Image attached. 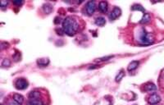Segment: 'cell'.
Returning a JSON list of instances; mask_svg holds the SVG:
<instances>
[{
	"instance_id": "52a82bcc",
	"label": "cell",
	"mask_w": 164,
	"mask_h": 105,
	"mask_svg": "<svg viewBox=\"0 0 164 105\" xmlns=\"http://www.w3.org/2000/svg\"><path fill=\"white\" fill-rule=\"evenodd\" d=\"M108 9V4L106 1H101L98 3V10L102 13H106Z\"/></svg>"
},
{
	"instance_id": "484cf974",
	"label": "cell",
	"mask_w": 164,
	"mask_h": 105,
	"mask_svg": "<svg viewBox=\"0 0 164 105\" xmlns=\"http://www.w3.org/2000/svg\"><path fill=\"white\" fill-rule=\"evenodd\" d=\"M156 105H158V104H156Z\"/></svg>"
},
{
	"instance_id": "7a4b0ae2",
	"label": "cell",
	"mask_w": 164,
	"mask_h": 105,
	"mask_svg": "<svg viewBox=\"0 0 164 105\" xmlns=\"http://www.w3.org/2000/svg\"><path fill=\"white\" fill-rule=\"evenodd\" d=\"M140 41L144 45H149V44H153L154 42V37L152 34L148 33L145 30H143V31L140 34Z\"/></svg>"
},
{
	"instance_id": "d6986e66",
	"label": "cell",
	"mask_w": 164,
	"mask_h": 105,
	"mask_svg": "<svg viewBox=\"0 0 164 105\" xmlns=\"http://www.w3.org/2000/svg\"><path fill=\"white\" fill-rule=\"evenodd\" d=\"M11 66V61L8 58H5L3 59V61L2 62V66L3 67H8Z\"/></svg>"
},
{
	"instance_id": "5bb4252c",
	"label": "cell",
	"mask_w": 164,
	"mask_h": 105,
	"mask_svg": "<svg viewBox=\"0 0 164 105\" xmlns=\"http://www.w3.org/2000/svg\"><path fill=\"white\" fill-rule=\"evenodd\" d=\"M37 64L39 66H46L49 64V60L48 58H40L38 59Z\"/></svg>"
},
{
	"instance_id": "8992f818",
	"label": "cell",
	"mask_w": 164,
	"mask_h": 105,
	"mask_svg": "<svg viewBox=\"0 0 164 105\" xmlns=\"http://www.w3.org/2000/svg\"><path fill=\"white\" fill-rule=\"evenodd\" d=\"M121 14V10L119 7H116L113 8V10L110 12V14L108 15V18H109L110 21H114L117 18L120 17Z\"/></svg>"
},
{
	"instance_id": "3957f363",
	"label": "cell",
	"mask_w": 164,
	"mask_h": 105,
	"mask_svg": "<svg viewBox=\"0 0 164 105\" xmlns=\"http://www.w3.org/2000/svg\"><path fill=\"white\" fill-rule=\"evenodd\" d=\"M15 87L16 89L19 90H24L28 88L29 86V82L27 81V80H26L25 78H19L17 79L15 81Z\"/></svg>"
},
{
	"instance_id": "ffe728a7",
	"label": "cell",
	"mask_w": 164,
	"mask_h": 105,
	"mask_svg": "<svg viewBox=\"0 0 164 105\" xmlns=\"http://www.w3.org/2000/svg\"><path fill=\"white\" fill-rule=\"evenodd\" d=\"M113 56H106V57H103V58H97L95 61L96 62H105L108 61L111 58H112Z\"/></svg>"
},
{
	"instance_id": "cb8c5ba5",
	"label": "cell",
	"mask_w": 164,
	"mask_h": 105,
	"mask_svg": "<svg viewBox=\"0 0 164 105\" xmlns=\"http://www.w3.org/2000/svg\"><path fill=\"white\" fill-rule=\"evenodd\" d=\"M12 3H13V4H14V5L21 6L23 4V3H24V2H23V1H20V0H16V1H13Z\"/></svg>"
},
{
	"instance_id": "e0dca14e",
	"label": "cell",
	"mask_w": 164,
	"mask_h": 105,
	"mask_svg": "<svg viewBox=\"0 0 164 105\" xmlns=\"http://www.w3.org/2000/svg\"><path fill=\"white\" fill-rule=\"evenodd\" d=\"M125 77V72L123 71V70H121L120 72H118V74L117 75V77L115 78V80H116V81L117 82H120L122 80V78Z\"/></svg>"
},
{
	"instance_id": "2e32d148",
	"label": "cell",
	"mask_w": 164,
	"mask_h": 105,
	"mask_svg": "<svg viewBox=\"0 0 164 105\" xmlns=\"http://www.w3.org/2000/svg\"><path fill=\"white\" fill-rule=\"evenodd\" d=\"M43 10H44V13L46 14H50L52 11H53V6L50 5L49 3H46L43 6Z\"/></svg>"
},
{
	"instance_id": "7402d4cb",
	"label": "cell",
	"mask_w": 164,
	"mask_h": 105,
	"mask_svg": "<svg viewBox=\"0 0 164 105\" xmlns=\"http://www.w3.org/2000/svg\"><path fill=\"white\" fill-rule=\"evenodd\" d=\"M7 5H8V2H7V1H4V0H3V1H1V3H0V6H1V7H2V8L7 7Z\"/></svg>"
},
{
	"instance_id": "4316f807",
	"label": "cell",
	"mask_w": 164,
	"mask_h": 105,
	"mask_svg": "<svg viewBox=\"0 0 164 105\" xmlns=\"http://www.w3.org/2000/svg\"><path fill=\"white\" fill-rule=\"evenodd\" d=\"M28 105H30V104H28Z\"/></svg>"
},
{
	"instance_id": "6da1fadb",
	"label": "cell",
	"mask_w": 164,
	"mask_h": 105,
	"mask_svg": "<svg viewBox=\"0 0 164 105\" xmlns=\"http://www.w3.org/2000/svg\"><path fill=\"white\" fill-rule=\"evenodd\" d=\"M79 29V25L75 18L72 17H66L62 22V30L69 36H73Z\"/></svg>"
},
{
	"instance_id": "9a60e30c",
	"label": "cell",
	"mask_w": 164,
	"mask_h": 105,
	"mask_svg": "<svg viewBox=\"0 0 164 105\" xmlns=\"http://www.w3.org/2000/svg\"><path fill=\"white\" fill-rule=\"evenodd\" d=\"M150 20H151L150 15H149L148 13H144V16H143L142 19L140 20V22L141 24H147V23L150 22Z\"/></svg>"
},
{
	"instance_id": "9c48e42d",
	"label": "cell",
	"mask_w": 164,
	"mask_h": 105,
	"mask_svg": "<svg viewBox=\"0 0 164 105\" xmlns=\"http://www.w3.org/2000/svg\"><path fill=\"white\" fill-rule=\"evenodd\" d=\"M139 65H140V62L139 61L131 62V63L128 65V66H127V70H128L129 72H132V71L136 70L137 67L139 66Z\"/></svg>"
},
{
	"instance_id": "603a6c76",
	"label": "cell",
	"mask_w": 164,
	"mask_h": 105,
	"mask_svg": "<svg viewBox=\"0 0 164 105\" xmlns=\"http://www.w3.org/2000/svg\"><path fill=\"white\" fill-rule=\"evenodd\" d=\"M8 46H9V44H7V43H6V42H2L1 43V49H7V48H8Z\"/></svg>"
},
{
	"instance_id": "4fadbf2b",
	"label": "cell",
	"mask_w": 164,
	"mask_h": 105,
	"mask_svg": "<svg viewBox=\"0 0 164 105\" xmlns=\"http://www.w3.org/2000/svg\"><path fill=\"white\" fill-rule=\"evenodd\" d=\"M40 92L38 90H32L29 94V99H39Z\"/></svg>"
},
{
	"instance_id": "5b68a950",
	"label": "cell",
	"mask_w": 164,
	"mask_h": 105,
	"mask_svg": "<svg viewBox=\"0 0 164 105\" xmlns=\"http://www.w3.org/2000/svg\"><path fill=\"white\" fill-rule=\"evenodd\" d=\"M160 102H161V98L159 94H156V93H153V94H151L148 99V103L150 105H156Z\"/></svg>"
},
{
	"instance_id": "277c9868",
	"label": "cell",
	"mask_w": 164,
	"mask_h": 105,
	"mask_svg": "<svg viewBox=\"0 0 164 105\" xmlns=\"http://www.w3.org/2000/svg\"><path fill=\"white\" fill-rule=\"evenodd\" d=\"M95 10H96L95 2L94 1H89L85 5V11L87 12L88 15H89V16L93 15Z\"/></svg>"
},
{
	"instance_id": "ac0fdd59",
	"label": "cell",
	"mask_w": 164,
	"mask_h": 105,
	"mask_svg": "<svg viewBox=\"0 0 164 105\" xmlns=\"http://www.w3.org/2000/svg\"><path fill=\"white\" fill-rule=\"evenodd\" d=\"M94 105H111V102H110L108 100L103 99V100H99L98 102H96Z\"/></svg>"
},
{
	"instance_id": "7c38bea8",
	"label": "cell",
	"mask_w": 164,
	"mask_h": 105,
	"mask_svg": "<svg viewBox=\"0 0 164 105\" xmlns=\"http://www.w3.org/2000/svg\"><path fill=\"white\" fill-rule=\"evenodd\" d=\"M30 105H44L42 100L40 99H30L29 100Z\"/></svg>"
},
{
	"instance_id": "44dd1931",
	"label": "cell",
	"mask_w": 164,
	"mask_h": 105,
	"mask_svg": "<svg viewBox=\"0 0 164 105\" xmlns=\"http://www.w3.org/2000/svg\"><path fill=\"white\" fill-rule=\"evenodd\" d=\"M131 9L132 10H139V11L144 12V8L141 5H139V4H135L131 7Z\"/></svg>"
},
{
	"instance_id": "8fae6325",
	"label": "cell",
	"mask_w": 164,
	"mask_h": 105,
	"mask_svg": "<svg viewBox=\"0 0 164 105\" xmlns=\"http://www.w3.org/2000/svg\"><path fill=\"white\" fill-rule=\"evenodd\" d=\"M95 24H96V26L102 27V26H104V25L106 24V20H105L104 17H99L95 20Z\"/></svg>"
},
{
	"instance_id": "30bf717a",
	"label": "cell",
	"mask_w": 164,
	"mask_h": 105,
	"mask_svg": "<svg viewBox=\"0 0 164 105\" xmlns=\"http://www.w3.org/2000/svg\"><path fill=\"white\" fill-rule=\"evenodd\" d=\"M13 100L21 105L24 102V97L20 94H13Z\"/></svg>"
},
{
	"instance_id": "ba28073f",
	"label": "cell",
	"mask_w": 164,
	"mask_h": 105,
	"mask_svg": "<svg viewBox=\"0 0 164 105\" xmlns=\"http://www.w3.org/2000/svg\"><path fill=\"white\" fill-rule=\"evenodd\" d=\"M144 90L147 92H153V91L157 90V87L154 84L149 82V83H147L144 85Z\"/></svg>"
},
{
	"instance_id": "d4e9b609",
	"label": "cell",
	"mask_w": 164,
	"mask_h": 105,
	"mask_svg": "<svg viewBox=\"0 0 164 105\" xmlns=\"http://www.w3.org/2000/svg\"><path fill=\"white\" fill-rule=\"evenodd\" d=\"M1 105H3V104H1Z\"/></svg>"
}]
</instances>
